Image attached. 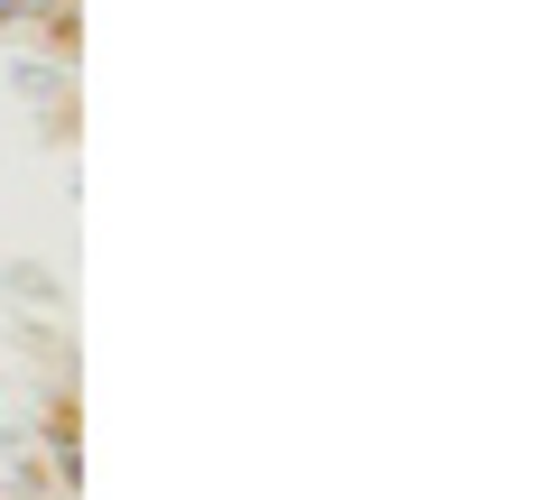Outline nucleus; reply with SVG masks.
Instances as JSON below:
<instances>
[]
</instances>
